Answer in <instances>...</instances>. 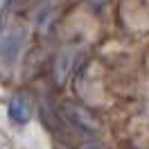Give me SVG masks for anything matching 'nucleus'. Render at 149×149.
<instances>
[{"instance_id": "1", "label": "nucleus", "mask_w": 149, "mask_h": 149, "mask_svg": "<svg viewBox=\"0 0 149 149\" xmlns=\"http://www.w3.org/2000/svg\"><path fill=\"white\" fill-rule=\"evenodd\" d=\"M63 118L70 124H72L77 131H81L84 136H97L100 133V122L95 118L91 111H86L84 106H79V104H65L63 106Z\"/></svg>"}, {"instance_id": "3", "label": "nucleus", "mask_w": 149, "mask_h": 149, "mask_svg": "<svg viewBox=\"0 0 149 149\" xmlns=\"http://www.w3.org/2000/svg\"><path fill=\"white\" fill-rule=\"evenodd\" d=\"M9 118L16 124H25V122H29V118H32V106H29V102L23 97V95H14L9 102Z\"/></svg>"}, {"instance_id": "2", "label": "nucleus", "mask_w": 149, "mask_h": 149, "mask_svg": "<svg viewBox=\"0 0 149 149\" xmlns=\"http://www.w3.org/2000/svg\"><path fill=\"white\" fill-rule=\"evenodd\" d=\"M25 41H27V29H23V27L11 29L2 36V59H5V63H14L18 59Z\"/></svg>"}]
</instances>
